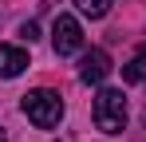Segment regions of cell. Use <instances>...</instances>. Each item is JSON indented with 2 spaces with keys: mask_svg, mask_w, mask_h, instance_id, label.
Here are the masks:
<instances>
[{
  "mask_svg": "<svg viewBox=\"0 0 146 142\" xmlns=\"http://www.w3.org/2000/svg\"><path fill=\"white\" fill-rule=\"evenodd\" d=\"M111 75V55L103 51V47H91V51H83V59H79V79L91 87V83H103Z\"/></svg>",
  "mask_w": 146,
  "mask_h": 142,
  "instance_id": "cell-4",
  "label": "cell"
},
{
  "mask_svg": "<svg viewBox=\"0 0 146 142\" xmlns=\"http://www.w3.org/2000/svg\"><path fill=\"white\" fill-rule=\"evenodd\" d=\"M51 47H55V55H75L83 47V28H79L75 16H67V12L55 16V24H51Z\"/></svg>",
  "mask_w": 146,
  "mask_h": 142,
  "instance_id": "cell-3",
  "label": "cell"
},
{
  "mask_svg": "<svg viewBox=\"0 0 146 142\" xmlns=\"http://www.w3.org/2000/svg\"><path fill=\"white\" fill-rule=\"evenodd\" d=\"M28 67V51L16 44H0V79H16Z\"/></svg>",
  "mask_w": 146,
  "mask_h": 142,
  "instance_id": "cell-5",
  "label": "cell"
},
{
  "mask_svg": "<svg viewBox=\"0 0 146 142\" xmlns=\"http://www.w3.org/2000/svg\"><path fill=\"white\" fill-rule=\"evenodd\" d=\"M91 118H95V126L103 130V134H122V130H126V118H130V111H126V95L115 91V87H103V91L95 95Z\"/></svg>",
  "mask_w": 146,
  "mask_h": 142,
  "instance_id": "cell-1",
  "label": "cell"
},
{
  "mask_svg": "<svg viewBox=\"0 0 146 142\" xmlns=\"http://www.w3.org/2000/svg\"><path fill=\"white\" fill-rule=\"evenodd\" d=\"M20 36L32 44V40H40V28H36V24H24V28H20Z\"/></svg>",
  "mask_w": 146,
  "mask_h": 142,
  "instance_id": "cell-8",
  "label": "cell"
},
{
  "mask_svg": "<svg viewBox=\"0 0 146 142\" xmlns=\"http://www.w3.org/2000/svg\"><path fill=\"white\" fill-rule=\"evenodd\" d=\"M111 4H115V0H75V8H79L83 16H91V20H103V16L111 12Z\"/></svg>",
  "mask_w": 146,
  "mask_h": 142,
  "instance_id": "cell-7",
  "label": "cell"
},
{
  "mask_svg": "<svg viewBox=\"0 0 146 142\" xmlns=\"http://www.w3.org/2000/svg\"><path fill=\"white\" fill-rule=\"evenodd\" d=\"M0 142H4V130H0Z\"/></svg>",
  "mask_w": 146,
  "mask_h": 142,
  "instance_id": "cell-9",
  "label": "cell"
},
{
  "mask_svg": "<svg viewBox=\"0 0 146 142\" xmlns=\"http://www.w3.org/2000/svg\"><path fill=\"white\" fill-rule=\"evenodd\" d=\"M20 111L28 115V122H36L40 130H51V126H59V118H63V99L51 91V87H36V91H28L20 99Z\"/></svg>",
  "mask_w": 146,
  "mask_h": 142,
  "instance_id": "cell-2",
  "label": "cell"
},
{
  "mask_svg": "<svg viewBox=\"0 0 146 142\" xmlns=\"http://www.w3.org/2000/svg\"><path fill=\"white\" fill-rule=\"evenodd\" d=\"M122 79L126 83H146V47L130 55V63H122Z\"/></svg>",
  "mask_w": 146,
  "mask_h": 142,
  "instance_id": "cell-6",
  "label": "cell"
}]
</instances>
